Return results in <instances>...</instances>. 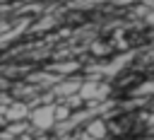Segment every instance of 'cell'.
Listing matches in <instances>:
<instances>
[{"label":"cell","mask_w":154,"mask_h":140,"mask_svg":"<svg viewBox=\"0 0 154 140\" xmlns=\"http://www.w3.org/2000/svg\"><path fill=\"white\" fill-rule=\"evenodd\" d=\"M106 94H108V87L101 84V82H96V80H87L79 87V99L82 101H96V99H101Z\"/></svg>","instance_id":"obj_1"},{"label":"cell","mask_w":154,"mask_h":140,"mask_svg":"<svg viewBox=\"0 0 154 140\" xmlns=\"http://www.w3.org/2000/svg\"><path fill=\"white\" fill-rule=\"evenodd\" d=\"M31 123L41 130H48L55 126V106H38L36 111H31Z\"/></svg>","instance_id":"obj_2"},{"label":"cell","mask_w":154,"mask_h":140,"mask_svg":"<svg viewBox=\"0 0 154 140\" xmlns=\"http://www.w3.org/2000/svg\"><path fill=\"white\" fill-rule=\"evenodd\" d=\"M106 133H108L106 121H101V118H91V121L87 123V133H84V138H89V140H101V138H106Z\"/></svg>","instance_id":"obj_3"},{"label":"cell","mask_w":154,"mask_h":140,"mask_svg":"<svg viewBox=\"0 0 154 140\" xmlns=\"http://www.w3.org/2000/svg\"><path fill=\"white\" fill-rule=\"evenodd\" d=\"M26 113H29V109H26L24 104H12V106L5 111V116H7L10 121H22Z\"/></svg>","instance_id":"obj_4"},{"label":"cell","mask_w":154,"mask_h":140,"mask_svg":"<svg viewBox=\"0 0 154 140\" xmlns=\"http://www.w3.org/2000/svg\"><path fill=\"white\" fill-rule=\"evenodd\" d=\"M79 87H82L79 82H63L55 92H58V94H67V97H70V94H79Z\"/></svg>","instance_id":"obj_5"},{"label":"cell","mask_w":154,"mask_h":140,"mask_svg":"<svg viewBox=\"0 0 154 140\" xmlns=\"http://www.w3.org/2000/svg\"><path fill=\"white\" fill-rule=\"evenodd\" d=\"M70 116H72V106H70V104L55 106V121H67Z\"/></svg>","instance_id":"obj_6"},{"label":"cell","mask_w":154,"mask_h":140,"mask_svg":"<svg viewBox=\"0 0 154 140\" xmlns=\"http://www.w3.org/2000/svg\"><path fill=\"white\" fill-rule=\"evenodd\" d=\"M55 70H60V72H72V70H77V63H65V65H55Z\"/></svg>","instance_id":"obj_7"},{"label":"cell","mask_w":154,"mask_h":140,"mask_svg":"<svg viewBox=\"0 0 154 140\" xmlns=\"http://www.w3.org/2000/svg\"><path fill=\"white\" fill-rule=\"evenodd\" d=\"M137 92H140V94H152V92H154V82H147V84H142Z\"/></svg>","instance_id":"obj_8"}]
</instances>
